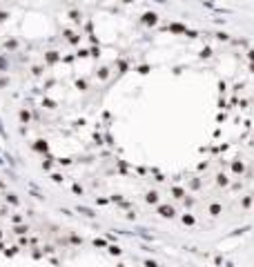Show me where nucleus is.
Wrapping results in <instances>:
<instances>
[{"label":"nucleus","instance_id":"423d86ee","mask_svg":"<svg viewBox=\"0 0 254 267\" xmlns=\"http://www.w3.org/2000/svg\"><path fill=\"white\" fill-rule=\"evenodd\" d=\"M250 58H252V60H254V51H250Z\"/></svg>","mask_w":254,"mask_h":267},{"label":"nucleus","instance_id":"20e7f679","mask_svg":"<svg viewBox=\"0 0 254 267\" xmlns=\"http://www.w3.org/2000/svg\"><path fill=\"white\" fill-rule=\"evenodd\" d=\"M183 220H185V225H192V223H194V218H192V216H185Z\"/></svg>","mask_w":254,"mask_h":267},{"label":"nucleus","instance_id":"f03ea898","mask_svg":"<svg viewBox=\"0 0 254 267\" xmlns=\"http://www.w3.org/2000/svg\"><path fill=\"white\" fill-rule=\"evenodd\" d=\"M145 22H152V25H154V22H156V16L154 14H145Z\"/></svg>","mask_w":254,"mask_h":267},{"label":"nucleus","instance_id":"7ed1b4c3","mask_svg":"<svg viewBox=\"0 0 254 267\" xmlns=\"http://www.w3.org/2000/svg\"><path fill=\"white\" fill-rule=\"evenodd\" d=\"M147 200H149V203H156V200H158V196H156V194H149Z\"/></svg>","mask_w":254,"mask_h":267},{"label":"nucleus","instance_id":"39448f33","mask_svg":"<svg viewBox=\"0 0 254 267\" xmlns=\"http://www.w3.org/2000/svg\"><path fill=\"white\" fill-rule=\"evenodd\" d=\"M210 212H212V214H218V212H221V207H218V205H212Z\"/></svg>","mask_w":254,"mask_h":267},{"label":"nucleus","instance_id":"f257e3e1","mask_svg":"<svg viewBox=\"0 0 254 267\" xmlns=\"http://www.w3.org/2000/svg\"><path fill=\"white\" fill-rule=\"evenodd\" d=\"M161 216H165V218L169 216V218H172V216H174V209L172 207H161Z\"/></svg>","mask_w":254,"mask_h":267}]
</instances>
